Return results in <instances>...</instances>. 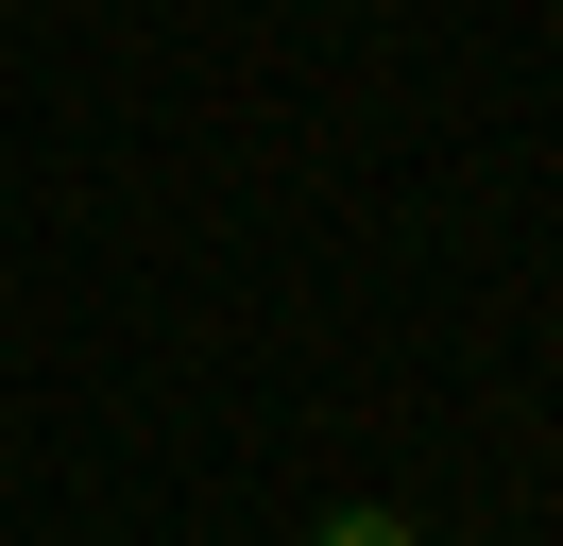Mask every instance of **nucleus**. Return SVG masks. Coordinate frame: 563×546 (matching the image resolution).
<instances>
[{"label":"nucleus","instance_id":"f257e3e1","mask_svg":"<svg viewBox=\"0 0 563 546\" xmlns=\"http://www.w3.org/2000/svg\"><path fill=\"white\" fill-rule=\"evenodd\" d=\"M308 546H427V529H410V512H393V495H358V512H324Z\"/></svg>","mask_w":563,"mask_h":546}]
</instances>
